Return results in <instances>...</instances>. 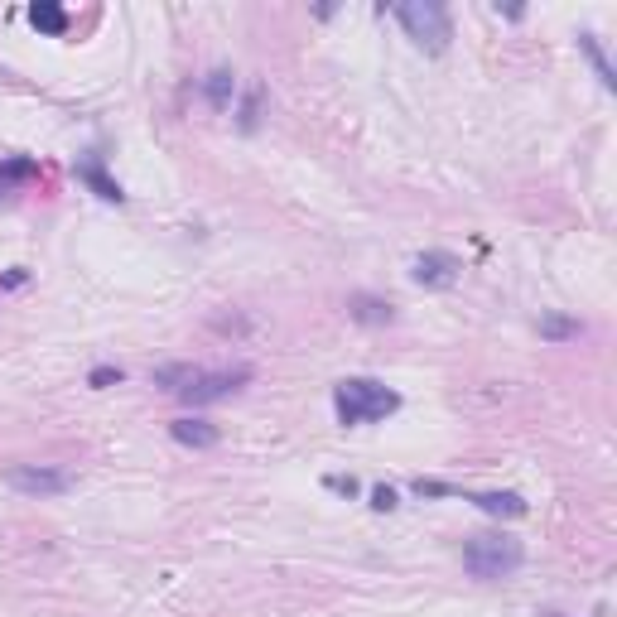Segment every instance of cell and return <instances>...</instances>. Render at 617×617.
Returning <instances> with one entry per match:
<instances>
[{
  "instance_id": "obj_22",
  "label": "cell",
  "mask_w": 617,
  "mask_h": 617,
  "mask_svg": "<svg viewBox=\"0 0 617 617\" xmlns=\"http://www.w3.org/2000/svg\"><path fill=\"white\" fill-rule=\"evenodd\" d=\"M536 617H564V613H560V608H540Z\"/></svg>"
},
{
  "instance_id": "obj_21",
  "label": "cell",
  "mask_w": 617,
  "mask_h": 617,
  "mask_svg": "<svg viewBox=\"0 0 617 617\" xmlns=\"http://www.w3.org/2000/svg\"><path fill=\"white\" fill-rule=\"evenodd\" d=\"M328 487H333V492H343V497H357V492H362V487H357V478H343V473H333V478H328Z\"/></svg>"
},
{
  "instance_id": "obj_17",
  "label": "cell",
  "mask_w": 617,
  "mask_h": 617,
  "mask_svg": "<svg viewBox=\"0 0 617 617\" xmlns=\"http://www.w3.org/2000/svg\"><path fill=\"white\" fill-rule=\"evenodd\" d=\"M39 174V164L34 160H10V164H0V193H10L15 184H25V179H34Z\"/></svg>"
},
{
  "instance_id": "obj_20",
  "label": "cell",
  "mask_w": 617,
  "mask_h": 617,
  "mask_svg": "<svg viewBox=\"0 0 617 617\" xmlns=\"http://www.w3.org/2000/svg\"><path fill=\"white\" fill-rule=\"evenodd\" d=\"M372 507H376V511H396V507H401V497H396V487H386V483H381V487H372Z\"/></svg>"
},
{
  "instance_id": "obj_5",
  "label": "cell",
  "mask_w": 617,
  "mask_h": 617,
  "mask_svg": "<svg viewBox=\"0 0 617 617\" xmlns=\"http://www.w3.org/2000/svg\"><path fill=\"white\" fill-rule=\"evenodd\" d=\"M246 381H251V367H232V372H198L193 376V386L179 391V401L184 405H213V401H227L232 391H242Z\"/></svg>"
},
{
  "instance_id": "obj_6",
  "label": "cell",
  "mask_w": 617,
  "mask_h": 617,
  "mask_svg": "<svg viewBox=\"0 0 617 617\" xmlns=\"http://www.w3.org/2000/svg\"><path fill=\"white\" fill-rule=\"evenodd\" d=\"M458 270H463V261H458L454 251H420L410 275H415V285H425V290H454Z\"/></svg>"
},
{
  "instance_id": "obj_10",
  "label": "cell",
  "mask_w": 617,
  "mask_h": 617,
  "mask_svg": "<svg viewBox=\"0 0 617 617\" xmlns=\"http://www.w3.org/2000/svg\"><path fill=\"white\" fill-rule=\"evenodd\" d=\"M78 179L92 188V193H97L102 203H126V188H121V184H116V179L107 174V169H102V160H82V164H78Z\"/></svg>"
},
{
  "instance_id": "obj_9",
  "label": "cell",
  "mask_w": 617,
  "mask_h": 617,
  "mask_svg": "<svg viewBox=\"0 0 617 617\" xmlns=\"http://www.w3.org/2000/svg\"><path fill=\"white\" fill-rule=\"evenodd\" d=\"M468 502H473L478 511H487V516H497V521H516V516H526L521 492H473Z\"/></svg>"
},
{
  "instance_id": "obj_12",
  "label": "cell",
  "mask_w": 617,
  "mask_h": 617,
  "mask_svg": "<svg viewBox=\"0 0 617 617\" xmlns=\"http://www.w3.org/2000/svg\"><path fill=\"white\" fill-rule=\"evenodd\" d=\"M579 54L589 58V63H593V73H598V82H603V87L613 92V87H617V68H613V63H608V54H603V44H598V34H589V29L579 34Z\"/></svg>"
},
{
  "instance_id": "obj_2",
  "label": "cell",
  "mask_w": 617,
  "mask_h": 617,
  "mask_svg": "<svg viewBox=\"0 0 617 617\" xmlns=\"http://www.w3.org/2000/svg\"><path fill=\"white\" fill-rule=\"evenodd\" d=\"M521 564H526V545L507 531H483V536H468V545H463V569L487 584L511 579Z\"/></svg>"
},
{
  "instance_id": "obj_8",
  "label": "cell",
  "mask_w": 617,
  "mask_h": 617,
  "mask_svg": "<svg viewBox=\"0 0 617 617\" xmlns=\"http://www.w3.org/2000/svg\"><path fill=\"white\" fill-rule=\"evenodd\" d=\"M169 434H174V444H184V449H213L217 439V425H208V420H198V415H179L174 425H169Z\"/></svg>"
},
{
  "instance_id": "obj_7",
  "label": "cell",
  "mask_w": 617,
  "mask_h": 617,
  "mask_svg": "<svg viewBox=\"0 0 617 617\" xmlns=\"http://www.w3.org/2000/svg\"><path fill=\"white\" fill-rule=\"evenodd\" d=\"M348 319L362 328H386V323H396V304L381 295H348Z\"/></svg>"
},
{
  "instance_id": "obj_14",
  "label": "cell",
  "mask_w": 617,
  "mask_h": 617,
  "mask_svg": "<svg viewBox=\"0 0 617 617\" xmlns=\"http://www.w3.org/2000/svg\"><path fill=\"white\" fill-rule=\"evenodd\" d=\"M536 328H540V338H550V343H569V338L584 333V323L569 319V314H540Z\"/></svg>"
},
{
  "instance_id": "obj_16",
  "label": "cell",
  "mask_w": 617,
  "mask_h": 617,
  "mask_svg": "<svg viewBox=\"0 0 617 617\" xmlns=\"http://www.w3.org/2000/svg\"><path fill=\"white\" fill-rule=\"evenodd\" d=\"M261 107H266V87H251V92H246V102H242V111H237V126H242L246 135L261 126Z\"/></svg>"
},
{
  "instance_id": "obj_13",
  "label": "cell",
  "mask_w": 617,
  "mask_h": 617,
  "mask_svg": "<svg viewBox=\"0 0 617 617\" xmlns=\"http://www.w3.org/2000/svg\"><path fill=\"white\" fill-rule=\"evenodd\" d=\"M29 25L44 29V34H68V15H63V5H54V0H34L29 5Z\"/></svg>"
},
{
  "instance_id": "obj_15",
  "label": "cell",
  "mask_w": 617,
  "mask_h": 617,
  "mask_svg": "<svg viewBox=\"0 0 617 617\" xmlns=\"http://www.w3.org/2000/svg\"><path fill=\"white\" fill-rule=\"evenodd\" d=\"M193 376H198V367L193 362H164V367H155V386H164V391H184V386H193Z\"/></svg>"
},
{
  "instance_id": "obj_3",
  "label": "cell",
  "mask_w": 617,
  "mask_h": 617,
  "mask_svg": "<svg viewBox=\"0 0 617 617\" xmlns=\"http://www.w3.org/2000/svg\"><path fill=\"white\" fill-rule=\"evenodd\" d=\"M391 15L401 20L405 39H410L415 49H425V54H444L449 39H454V20H449V10H444L439 0H405Z\"/></svg>"
},
{
  "instance_id": "obj_11",
  "label": "cell",
  "mask_w": 617,
  "mask_h": 617,
  "mask_svg": "<svg viewBox=\"0 0 617 617\" xmlns=\"http://www.w3.org/2000/svg\"><path fill=\"white\" fill-rule=\"evenodd\" d=\"M203 97H208L213 111H232V102H237V73L232 68H213L203 78Z\"/></svg>"
},
{
  "instance_id": "obj_18",
  "label": "cell",
  "mask_w": 617,
  "mask_h": 617,
  "mask_svg": "<svg viewBox=\"0 0 617 617\" xmlns=\"http://www.w3.org/2000/svg\"><path fill=\"white\" fill-rule=\"evenodd\" d=\"M87 386H92V391H107V386H121V367H92V376H87Z\"/></svg>"
},
{
  "instance_id": "obj_4",
  "label": "cell",
  "mask_w": 617,
  "mask_h": 617,
  "mask_svg": "<svg viewBox=\"0 0 617 617\" xmlns=\"http://www.w3.org/2000/svg\"><path fill=\"white\" fill-rule=\"evenodd\" d=\"M5 487L20 497H63V492H73V473L44 468V463H15V468H5Z\"/></svg>"
},
{
  "instance_id": "obj_19",
  "label": "cell",
  "mask_w": 617,
  "mask_h": 617,
  "mask_svg": "<svg viewBox=\"0 0 617 617\" xmlns=\"http://www.w3.org/2000/svg\"><path fill=\"white\" fill-rule=\"evenodd\" d=\"M415 497H454V487L439 478H415Z\"/></svg>"
},
{
  "instance_id": "obj_1",
  "label": "cell",
  "mask_w": 617,
  "mask_h": 617,
  "mask_svg": "<svg viewBox=\"0 0 617 617\" xmlns=\"http://www.w3.org/2000/svg\"><path fill=\"white\" fill-rule=\"evenodd\" d=\"M333 410H338V425H376L401 410V396L372 376H348L333 386Z\"/></svg>"
}]
</instances>
